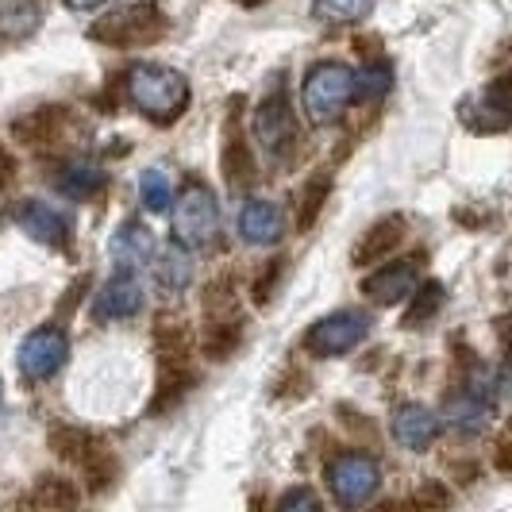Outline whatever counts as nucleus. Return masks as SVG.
Segmentation results:
<instances>
[{
    "label": "nucleus",
    "instance_id": "f257e3e1",
    "mask_svg": "<svg viewBox=\"0 0 512 512\" xmlns=\"http://www.w3.org/2000/svg\"><path fill=\"white\" fill-rule=\"evenodd\" d=\"M128 97L154 124H174L189 108V81L170 66L139 62L128 70Z\"/></svg>",
    "mask_w": 512,
    "mask_h": 512
},
{
    "label": "nucleus",
    "instance_id": "f03ea898",
    "mask_svg": "<svg viewBox=\"0 0 512 512\" xmlns=\"http://www.w3.org/2000/svg\"><path fill=\"white\" fill-rule=\"evenodd\" d=\"M355 89H359V77H355L351 66H343V62H316L305 74V89H301L308 120L320 124V128L335 124L347 112V104L355 101Z\"/></svg>",
    "mask_w": 512,
    "mask_h": 512
},
{
    "label": "nucleus",
    "instance_id": "7ed1b4c3",
    "mask_svg": "<svg viewBox=\"0 0 512 512\" xmlns=\"http://www.w3.org/2000/svg\"><path fill=\"white\" fill-rule=\"evenodd\" d=\"M170 20L162 16L158 4H120L116 12H108L104 20L89 27V35L104 43V47H120V51H131V47H147V43H158L166 35Z\"/></svg>",
    "mask_w": 512,
    "mask_h": 512
},
{
    "label": "nucleus",
    "instance_id": "20e7f679",
    "mask_svg": "<svg viewBox=\"0 0 512 512\" xmlns=\"http://www.w3.org/2000/svg\"><path fill=\"white\" fill-rule=\"evenodd\" d=\"M328 478V489L335 493V501L347 512H362L374 497H378V486H382V470L378 462L362 451H347V455H335L324 470Z\"/></svg>",
    "mask_w": 512,
    "mask_h": 512
},
{
    "label": "nucleus",
    "instance_id": "39448f33",
    "mask_svg": "<svg viewBox=\"0 0 512 512\" xmlns=\"http://www.w3.org/2000/svg\"><path fill=\"white\" fill-rule=\"evenodd\" d=\"M220 231V205L212 197V189L201 185V181H189L181 189V201L174 208V235H178L181 247L197 251V247H208Z\"/></svg>",
    "mask_w": 512,
    "mask_h": 512
},
{
    "label": "nucleus",
    "instance_id": "423d86ee",
    "mask_svg": "<svg viewBox=\"0 0 512 512\" xmlns=\"http://www.w3.org/2000/svg\"><path fill=\"white\" fill-rule=\"evenodd\" d=\"M366 332H370L366 312H359V308H339V312L316 320V324L308 328L305 347H308V355H316V359H335V355L355 351L362 339H366Z\"/></svg>",
    "mask_w": 512,
    "mask_h": 512
},
{
    "label": "nucleus",
    "instance_id": "0eeeda50",
    "mask_svg": "<svg viewBox=\"0 0 512 512\" xmlns=\"http://www.w3.org/2000/svg\"><path fill=\"white\" fill-rule=\"evenodd\" d=\"M66 359H70V339H66L62 328H54V324L35 328V332L20 343V351H16L20 374H24L27 382H47L51 374L62 370Z\"/></svg>",
    "mask_w": 512,
    "mask_h": 512
},
{
    "label": "nucleus",
    "instance_id": "6e6552de",
    "mask_svg": "<svg viewBox=\"0 0 512 512\" xmlns=\"http://www.w3.org/2000/svg\"><path fill=\"white\" fill-rule=\"evenodd\" d=\"M66 124H70V112H66L62 104H43V108H35V112L20 116V120L12 124V135H16V143H24L27 151L47 154L58 147V139H62Z\"/></svg>",
    "mask_w": 512,
    "mask_h": 512
},
{
    "label": "nucleus",
    "instance_id": "1a4fd4ad",
    "mask_svg": "<svg viewBox=\"0 0 512 512\" xmlns=\"http://www.w3.org/2000/svg\"><path fill=\"white\" fill-rule=\"evenodd\" d=\"M255 139L266 151H285V147L297 139V116H293V108H289L285 89H274L266 101L258 104Z\"/></svg>",
    "mask_w": 512,
    "mask_h": 512
},
{
    "label": "nucleus",
    "instance_id": "9d476101",
    "mask_svg": "<svg viewBox=\"0 0 512 512\" xmlns=\"http://www.w3.org/2000/svg\"><path fill=\"white\" fill-rule=\"evenodd\" d=\"M489 416H493V405H489V393L482 385H462L447 397L443 405V420L462 432V436H478L489 428Z\"/></svg>",
    "mask_w": 512,
    "mask_h": 512
},
{
    "label": "nucleus",
    "instance_id": "9b49d317",
    "mask_svg": "<svg viewBox=\"0 0 512 512\" xmlns=\"http://www.w3.org/2000/svg\"><path fill=\"white\" fill-rule=\"evenodd\" d=\"M416 289V266L412 262H393V266H382L378 274L362 278V297L374 301V305H401Z\"/></svg>",
    "mask_w": 512,
    "mask_h": 512
},
{
    "label": "nucleus",
    "instance_id": "f8f14e48",
    "mask_svg": "<svg viewBox=\"0 0 512 512\" xmlns=\"http://www.w3.org/2000/svg\"><path fill=\"white\" fill-rule=\"evenodd\" d=\"M16 224L27 231V239H35L43 247H62L70 239V224L43 201H24L16 208Z\"/></svg>",
    "mask_w": 512,
    "mask_h": 512
},
{
    "label": "nucleus",
    "instance_id": "ddd939ff",
    "mask_svg": "<svg viewBox=\"0 0 512 512\" xmlns=\"http://www.w3.org/2000/svg\"><path fill=\"white\" fill-rule=\"evenodd\" d=\"M439 436L436 412H428L424 405H401L393 412V439L409 451H428Z\"/></svg>",
    "mask_w": 512,
    "mask_h": 512
},
{
    "label": "nucleus",
    "instance_id": "4468645a",
    "mask_svg": "<svg viewBox=\"0 0 512 512\" xmlns=\"http://www.w3.org/2000/svg\"><path fill=\"white\" fill-rule=\"evenodd\" d=\"M154 255H158V239L151 235V228H143V224H135V220L112 235V262L124 266V270L151 266Z\"/></svg>",
    "mask_w": 512,
    "mask_h": 512
},
{
    "label": "nucleus",
    "instance_id": "2eb2a0df",
    "mask_svg": "<svg viewBox=\"0 0 512 512\" xmlns=\"http://www.w3.org/2000/svg\"><path fill=\"white\" fill-rule=\"evenodd\" d=\"M143 308V285L135 282L131 274H116L112 282L97 293V320H128Z\"/></svg>",
    "mask_w": 512,
    "mask_h": 512
},
{
    "label": "nucleus",
    "instance_id": "dca6fc26",
    "mask_svg": "<svg viewBox=\"0 0 512 512\" xmlns=\"http://www.w3.org/2000/svg\"><path fill=\"white\" fill-rule=\"evenodd\" d=\"M239 235L247 239V243H278L285 235V216L278 205H270V201H247L243 212H239Z\"/></svg>",
    "mask_w": 512,
    "mask_h": 512
},
{
    "label": "nucleus",
    "instance_id": "f3484780",
    "mask_svg": "<svg viewBox=\"0 0 512 512\" xmlns=\"http://www.w3.org/2000/svg\"><path fill=\"white\" fill-rule=\"evenodd\" d=\"M466 124L489 128V131L512 128V74L489 81L486 97H482L478 108H470V120H466Z\"/></svg>",
    "mask_w": 512,
    "mask_h": 512
},
{
    "label": "nucleus",
    "instance_id": "a211bd4d",
    "mask_svg": "<svg viewBox=\"0 0 512 512\" xmlns=\"http://www.w3.org/2000/svg\"><path fill=\"white\" fill-rule=\"evenodd\" d=\"M405 239V220L401 216H385L378 224H370V228L362 231V239L355 243V266H370V262H378L385 258L389 251H397V243Z\"/></svg>",
    "mask_w": 512,
    "mask_h": 512
},
{
    "label": "nucleus",
    "instance_id": "6ab92c4d",
    "mask_svg": "<svg viewBox=\"0 0 512 512\" xmlns=\"http://www.w3.org/2000/svg\"><path fill=\"white\" fill-rule=\"evenodd\" d=\"M193 385H197V370H193V362H158V385H154L151 412L174 409Z\"/></svg>",
    "mask_w": 512,
    "mask_h": 512
},
{
    "label": "nucleus",
    "instance_id": "aec40b11",
    "mask_svg": "<svg viewBox=\"0 0 512 512\" xmlns=\"http://www.w3.org/2000/svg\"><path fill=\"white\" fill-rule=\"evenodd\" d=\"M27 505L31 512H77L81 505V493L70 478H58V474H43L35 489H31V497H27Z\"/></svg>",
    "mask_w": 512,
    "mask_h": 512
},
{
    "label": "nucleus",
    "instance_id": "412c9836",
    "mask_svg": "<svg viewBox=\"0 0 512 512\" xmlns=\"http://www.w3.org/2000/svg\"><path fill=\"white\" fill-rule=\"evenodd\" d=\"M239 343H243V320L239 316H205V339H201V347H205L208 359L212 362L231 359L239 351Z\"/></svg>",
    "mask_w": 512,
    "mask_h": 512
},
{
    "label": "nucleus",
    "instance_id": "4be33fe9",
    "mask_svg": "<svg viewBox=\"0 0 512 512\" xmlns=\"http://www.w3.org/2000/svg\"><path fill=\"white\" fill-rule=\"evenodd\" d=\"M255 154L247 147V139L231 135L228 147H224V181L231 185V193H243L255 185Z\"/></svg>",
    "mask_w": 512,
    "mask_h": 512
},
{
    "label": "nucleus",
    "instance_id": "5701e85b",
    "mask_svg": "<svg viewBox=\"0 0 512 512\" xmlns=\"http://www.w3.org/2000/svg\"><path fill=\"white\" fill-rule=\"evenodd\" d=\"M81 470H85V486H89V493H104V489L116 482V474H120V466H116V455L104 447L101 439H93L89 455L81 459Z\"/></svg>",
    "mask_w": 512,
    "mask_h": 512
},
{
    "label": "nucleus",
    "instance_id": "b1692460",
    "mask_svg": "<svg viewBox=\"0 0 512 512\" xmlns=\"http://www.w3.org/2000/svg\"><path fill=\"white\" fill-rule=\"evenodd\" d=\"M104 174L97 166H85V162H77V166H66L62 174H58V193H66V197H74V201H85V197H97L104 189Z\"/></svg>",
    "mask_w": 512,
    "mask_h": 512
},
{
    "label": "nucleus",
    "instance_id": "393cba45",
    "mask_svg": "<svg viewBox=\"0 0 512 512\" xmlns=\"http://www.w3.org/2000/svg\"><path fill=\"white\" fill-rule=\"evenodd\" d=\"M332 197V178L328 174H316V178L305 181L301 189V201H297V228H312L320 220V212Z\"/></svg>",
    "mask_w": 512,
    "mask_h": 512
},
{
    "label": "nucleus",
    "instance_id": "a878e982",
    "mask_svg": "<svg viewBox=\"0 0 512 512\" xmlns=\"http://www.w3.org/2000/svg\"><path fill=\"white\" fill-rule=\"evenodd\" d=\"M47 443H51V451L62 462H77V466H81V459H85L89 447H93V436L81 432V428H74V424H54Z\"/></svg>",
    "mask_w": 512,
    "mask_h": 512
},
{
    "label": "nucleus",
    "instance_id": "bb28decb",
    "mask_svg": "<svg viewBox=\"0 0 512 512\" xmlns=\"http://www.w3.org/2000/svg\"><path fill=\"white\" fill-rule=\"evenodd\" d=\"M139 197H143V208L147 212H166V208L174 205V185L170 178L162 174V170H147L143 178H139Z\"/></svg>",
    "mask_w": 512,
    "mask_h": 512
},
{
    "label": "nucleus",
    "instance_id": "cd10ccee",
    "mask_svg": "<svg viewBox=\"0 0 512 512\" xmlns=\"http://www.w3.org/2000/svg\"><path fill=\"white\" fill-rule=\"evenodd\" d=\"M439 308H443V285L439 282L420 285L416 297H412V308L405 312V324H409V328H420V324H428V320L436 316Z\"/></svg>",
    "mask_w": 512,
    "mask_h": 512
},
{
    "label": "nucleus",
    "instance_id": "c85d7f7f",
    "mask_svg": "<svg viewBox=\"0 0 512 512\" xmlns=\"http://www.w3.org/2000/svg\"><path fill=\"white\" fill-rule=\"evenodd\" d=\"M189 274H193V262H189V255L181 247L162 251V258H158V282L166 285V289H185Z\"/></svg>",
    "mask_w": 512,
    "mask_h": 512
},
{
    "label": "nucleus",
    "instance_id": "c756f323",
    "mask_svg": "<svg viewBox=\"0 0 512 512\" xmlns=\"http://www.w3.org/2000/svg\"><path fill=\"white\" fill-rule=\"evenodd\" d=\"M370 0H316V16L328 24H355L366 16Z\"/></svg>",
    "mask_w": 512,
    "mask_h": 512
},
{
    "label": "nucleus",
    "instance_id": "7c9ffc66",
    "mask_svg": "<svg viewBox=\"0 0 512 512\" xmlns=\"http://www.w3.org/2000/svg\"><path fill=\"white\" fill-rule=\"evenodd\" d=\"M389 85H393L389 66H385V62H374V66H366V74L359 77L355 97H362V101H382L385 93H389Z\"/></svg>",
    "mask_w": 512,
    "mask_h": 512
},
{
    "label": "nucleus",
    "instance_id": "2f4dec72",
    "mask_svg": "<svg viewBox=\"0 0 512 512\" xmlns=\"http://www.w3.org/2000/svg\"><path fill=\"white\" fill-rule=\"evenodd\" d=\"M412 512H443L451 505V493L447 486H439V482H424V486L416 489V497L409 501Z\"/></svg>",
    "mask_w": 512,
    "mask_h": 512
},
{
    "label": "nucleus",
    "instance_id": "473e14b6",
    "mask_svg": "<svg viewBox=\"0 0 512 512\" xmlns=\"http://www.w3.org/2000/svg\"><path fill=\"white\" fill-rule=\"evenodd\" d=\"M278 512H324L320 509V497L312 493L308 486L289 489L282 501H278Z\"/></svg>",
    "mask_w": 512,
    "mask_h": 512
},
{
    "label": "nucleus",
    "instance_id": "72a5a7b5",
    "mask_svg": "<svg viewBox=\"0 0 512 512\" xmlns=\"http://www.w3.org/2000/svg\"><path fill=\"white\" fill-rule=\"evenodd\" d=\"M282 270H285V258H274V262H266V266L258 270V282H255V301H258V305H266V301H270V289L278 285Z\"/></svg>",
    "mask_w": 512,
    "mask_h": 512
},
{
    "label": "nucleus",
    "instance_id": "f704fd0d",
    "mask_svg": "<svg viewBox=\"0 0 512 512\" xmlns=\"http://www.w3.org/2000/svg\"><path fill=\"white\" fill-rule=\"evenodd\" d=\"M493 466H497L501 474H512V428L501 432V439H497V447H493Z\"/></svg>",
    "mask_w": 512,
    "mask_h": 512
},
{
    "label": "nucleus",
    "instance_id": "c9c22d12",
    "mask_svg": "<svg viewBox=\"0 0 512 512\" xmlns=\"http://www.w3.org/2000/svg\"><path fill=\"white\" fill-rule=\"evenodd\" d=\"M12 178H16V158H12V154L0 147V189H4V185H8Z\"/></svg>",
    "mask_w": 512,
    "mask_h": 512
},
{
    "label": "nucleus",
    "instance_id": "e433bc0d",
    "mask_svg": "<svg viewBox=\"0 0 512 512\" xmlns=\"http://www.w3.org/2000/svg\"><path fill=\"white\" fill-rule=\"evenodd\" d=\"M70 8H77V12H89V8H101L104 0H66Z\"/></svg>",
    "mask_w": 512,
    "mask_h": 512
},
{
    "label": "nucleus",
    "instance_id": "4c0bfd02",
    "mask_svg": "<svg viewBox=\"0 0 512 512\" xmlns=\"http://www.w3.org/2000/svg\"><path fill=\"white\" fill-rule=\"evenodd\" d=\"M501 385H505V393H512V351H509V359H505V374H501Z\"/></svg>",
    "mask_w": 512,
    "mask_h": 512
},
{
    "label": "nucleus",
    "instance_id": "58836bf2",
    "mask_svg": "<svg viewBox=\"0 0 512 512\" xmlns=\"http://www.w3.org/2000/svg\"><path fill=\"white\" fill-rule=\"evenodd\" d=\"M378 512H412V505H397V501H385Z\"/></svg>",
    "mask_w": 512,
    "mask_h": 512
},
{
    "label": "nucleus",
    "instance_id": "ea45409f",
    "mask_svg": "<svg viewBox=\"0 0 512 512\" xmlns=\"http://www.w3.org/2000/svg\"><path fill=\"white\" fill-rule=\"evenodd\" d=\"M239 4H247V8H258V4H266V0H239Z\"/></svg>",
    "mask_w": 512,
    "mask_h": 512
}]
</instances>
